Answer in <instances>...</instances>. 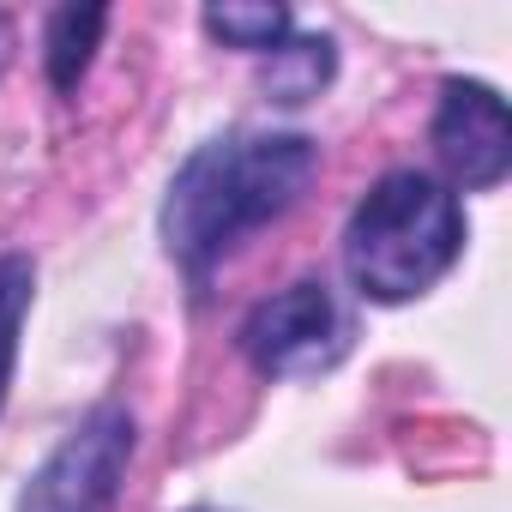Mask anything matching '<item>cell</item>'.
I'll return each mask as SVG.
<instances>
[{"instance_id": "cell-1", "label": "cell", "mask_w": 512, "mask_h": 512, "mask_svg": "<svg viewBox=\"0 0 512 512\" xmlns=\"http://www.w3.org/2000/svg\"><path fill=\"white\" fill-rule=\"evenodd\" d=\"M320 175V139L296 127H229L211 133L181 157V169L163 187L157 205V241L169 266L193 284V296L211 290V278L235 253L284 223Z\"/></svg>"}, {"instance_id": "cell-2", "label": "cell", "mask_w": 512, "mask_h": 512, "mask_svg": "<svg viewBox=\"0 0 512 512\" xmlns=\"http://www.w3.org/2000/svg\"><path fill=\"white\" fill-rule=\"evenodd\" d=\"M464 205L428 169H386L344 223V278L374 308L422 302L464 260Z\"/></svg>"}, {"instance_id": "cell-3", "label": "cell", "mask_w": 512, "mask_h": 512, "mask_svg": "<svg viewBox=\"0 0 512 512\" xmlns=\"http://www.w3.org/2000/svg\"><path fill=\"white\" fill-rule=\"evenodd\" d=\"M350 314L326 278H296L290 290L253 302L235 326V350L260 380H314L350 356Z\"/></svg>"}, {"instance_id": "cell-4", "label": "cell", "mask_w": 512, "mask_h": 512, "mask_svg": "<svg viewBox=\"0 0 512 512\" xmlns=\"http://www.w3.org/2000/svg\"><path fill=\"white\" fill-rule=\"evenodd\" d=\"M133 452H139V416L127 404L103 398L25 476L13 512H115L127 470H133Z\"/></svg>"}, {"instance_id": "cell-5", "label": "cell", "mask_w": 512, "mask_h": 512, "mask_svg": "<svg viewBox=\"0 0 512 512\" xmlns=\"http://www.w3.org/2000/svg\"><path fill=\"white\" fill-rule=\"evenodd\" d=\"M428 145L446 169V187L458 193H494L512 175V133H506V97L488 79H440Z\"/></svg>"}, {"instance_id": "cell-6", "label": "cell", "mask_w": 512, "mask_h": 512, "mask_svg": "<svg viewBox=\"0 0 512 512\" xmlns=\"http://www.w3.org/2000/svg\"><path fill=\"white\" fill-rule=\"evenodd\" d=\"M103 31H109V7H55L49 13V25H43V73H49L55 97H79Z\"/></svg>"}, {"instance_id": "cell-7", "label": "cell", "mask_w": 512, "mask_h": 512, "mask_svg": "<svg viewBox=\"0 0 512 512\" xmlns=\"http://www.w3.org/2000/svg\"><path fill=\"white\" fill-rule=\"evenodd\" d=\"M332 73H338V49H332V37L320 31H296L290 43H278L272 55H266V103H278V109H302V103H314L326 85H332Z\"/></svg>"}, {"instance_id": "cell-8", "label": "cell", "mask_w": 512, "mask_h": 512, "mask_svg": "<svg viewBox=\"0 0 512 512\" xmlns=\"http://www.w3.org/2000/svg\"><path fill=\"white\" fill-rule=\"evenodd\" d=\"M199 25H205L211 43H223L235 55H260V61L278 43L296 37V13L278 7V0H223V7H205L199 13Z\"/></svg>"}, {"instance_id": "cell-9", "label": "cell", "mask_w": 512, "mask_h": 512, "mask_svg": "<svg viewBox=\"0 0 512 512\" xmlns=\"http://www.w3.org/2000/svg\"><path fill=\"white\" fill-rule=\"evenodd\" d=\"M31 308H37V260L31 253H0V410H7L19 380V344Z\"/></svg>"}, {"instance_id": "cell-10", "label": "cell", "mask_w": 512, "mask_h": 512, "mask_svg": "<svg viewBox=\"0 0 512 512\" xmlns=\"http://www.w3.org/2000/svg\"><path fill=\"white\" fill-rule=\"evenodd\" d=\"M13 55H19V25H13V13H0V79H7Z\"/></svg>"}, {"instance_id": "cell-11", "label": "cell", "mask_w": 512, "mask_h": 512, "mask_svg": "<svg viewBox=\"0 0 512 512\" xmlns=\"http://www.w3.org/2000/svg\"><path fill=\"white\" fill-rule=\"evenodd\" d=\"M193 512H217V506H193Z\"/></svg>"}]
</instances>
